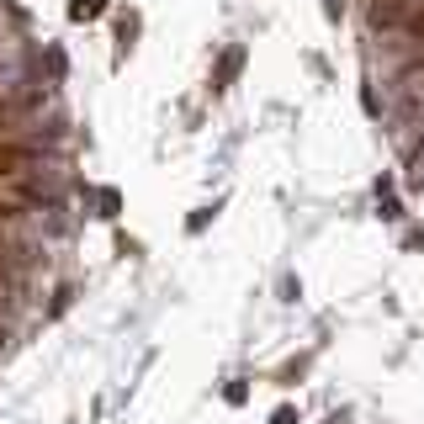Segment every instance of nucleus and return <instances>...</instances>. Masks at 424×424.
Masks as SVG:
<instances>
[{
    "mask_svg": "<svg viewBox=\"0 0 424 424\" xmlns=\"http://www.w3.org/2000/svg\"><path fill=\"white\" fill-rule=\"evenodd\" d=\"M85 228V144L64 59L0 0V366L59 313Z\"/></svg>",
    "mask_w": 424,
    "mask_h": 424,
    "instance_id": "obj_1",
    "label": "nucleus"
},
{
    "mask_svg": "<svg viewBox=\"0 0 424 424\" xmlns=\"http://www.w3.org/2000/svg\"><path fill=\"white\" fill-rule=\"evenodd\" d=\"M361 80L413 191H424V0H361Z\"/></svg>",
    "mask_w": 424,
    "mask_h": 424,
    "instance_id": "obj_2",
    "label": "nucleus"
}]
</instances>
